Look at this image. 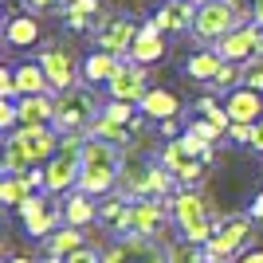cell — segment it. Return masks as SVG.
<instances>
[{
  "label": "cell",
  "instance_id": "f1b7e54d",
  "mask_svg": "<svg viewBox=\"0 0 263 263\" xmlns=\"http://www.w3.org/2000/svg\"><path fill=\"white\" fill-rule=\"evenodd\" d=\"M236 83H243V67L240 63H220V71H216V79H212V87H220V90H236Z\"/></svg>",
  "mask_w": 263,
  "mask_h": 263
},
{
  "label": "cell",
  "instance_id": "b9f144b4",
  "mask_svg": "<svg viewBox=\"0 0 263 263\" xmlns=\"http://www.w3.org/2000/svg\"><path fill=\"white\" fill-rule=\"evenodd\" d=\"M236 263H263V252H243Z\"/></svg>",
  "mask_w": 263,
  "mask_h": 263
},
{
  "label": "cell",
  "instance_id": "d4e9b609",
  "mask_svg": "<svg viewBox=\"0 0 263 263\" xmlns=\"http://www.w3.org/2000/svg\"><path fill=\"white\" fill-rule=\"evenodd\" d=\"M4 35H8L12 47H28V44H35V40H40V24H35L32 16H12Z\"/></svg>",
  "mask_w": 263,
  "mask_h": 263
},
{
  "label": "cell",
  "instance_id": "7a4b0ae2",
  "mask_svg": "<svg viewBox=\"0 0 263 263\" xmlns=\"http://www.w3.org/2000/svg\"><path fill=\"white\" fill-rule=\"evenodd\" d=\"M59 154V130L55 126H20L4 138V173H28L32 165H47Z\"/></svg>",
  "mask_w": 263,
  "mask_h": 263
},
{
  "label": "cell",
  "instance_id": "4dcf8cb0",
  "mask_svg": "<svg viewBox=\"0 0 263 263\" xmlns=\"http://www.w3.org/2000/svg\"><path fill=\"white\" fill-rule=\"evenodd\" d=\"M189 130H197L200 138H204V142H212V145H216L220 138H224V130H220V126H216L212 118H204V114H200L197 122H189Z\"/></svg>",
  "mask_w": 263,
  "mask_h": 263
},
{
  "label": "cell",
  "instance_id": "52a82bcc",
  "mask_svg": "<svg viewBox=\"0 0 263 263\" xmlns=\"http://www.w3.org/2000/svg\"><path fill=\"white\" fill-rule=\"evenodd\" d=\"M248 240H252V216H224V220H216V232L204 243V259L228 263L236 252L248 248Z\"/></svg>",
  "mask_w": 263,
  "mask_h": 263
},
{
  "label": "cell",
  "instance_id": "e575fe53",
  "mask_svg": "<svg viewBox=\"0 0 263 263\" xmlns=\"http://www.w3.org/2000/svg\"><path fill=\"white\" fill-rule=\"evenodd\" d=\"M252 126L255 122H232V142H240V145H252Z\"/></svg>",
  "mask_w": 263,
  "mask_h": 263
},
{
  "label": "cell",
  "instance_id": "d590c367",
  "mask_svg": "<svg viewBox=\"0 0 263 263\" xmlns=\"http://www.w3.org/2000/svg\"><path fill=\"white\" fill-rule=\"evenodd\" d=\"M67 263H102V255L95 252V248H79V252L67 255Z\"/></svg>",
  "mask_w": 263,
  "mask_h": 263
},
{
  "label": "cell",
  "instance_id": "6da1fadb",
  "mask_svg": "<svg viewBox=\"0 0 263 263\" xmlns=\"http://www.w3.org/2000/svg\"><path fill=\"white\" fill-rule=\"evenodd\" d=\"M122 161H126V149H122V145L87 134V142H83V177H79V189L90 193V197H110V193L118 189Z\"/></svg>",
  "mask_w": 263,
  "mask_h": 263
},
{
  "label": "cell",
  "instance_id": "7402d4cb",
  "mask_svg": "<svg viewBox=\"0 0 263 263\" xmlns=\"http://www.w3.org/2000/svg\"><path fill=\"white\" fill-rule=\"evenodd\" d=\"M79 248H87V236H83V228H75V224H67V228H55L51 236L44 240V252L47 255H71L79 252Z\"/></svg>",
  "mask_w": 263,
  "mask_h": 263
},
{
  "label": "cell",
  "instance_id": "d6a6232c",
  "mask_svg": "<svg viewBox=\"0 0 263 263\" xmlns=\"http://www.w3.org/2000/svg\"><path fill=\"white\" fill-rule=\"evenodd\" d=\"M0 99H20V87H16V67H4V71H0Z\"/></svg>",
  "mask_w": 263,
  "mask_h": 263
},
{
  "label": "cell",
  "instance_id": "3957f363",
  "mask_svg": "<svg viewBox=\"0 0 263 263\" xmlns=\"http://www.w3.org/2000/svg\"><path fill=\"white\" fill-rule=\"evenodd\" d=\"M173 181H177V177L161 165V157H157V161H149V157L126 154V161H122V177H118V189H122L130 200H145V197H169V193H173Z\"/></svg>",
  "mask_w": 263,
  "mask_h": 263
},
{
  "label": "cell",
  "instance_id": "f35d334b",
  "mask_svg": "<svg viewBox=\"0 0 263 263\" xmlns=\"http://www.w3.org/2000/svg\"><path fill=\"white\" fill-rule=\"evenodd\" d=\"M67 24H71L75 32H87V28H90V16H67Z\"/></svg>",
  "mask_w": 263,
  "mask_h": 263
},
{
  "label": "cell",
  "instance_id": "bcb514c9",
  "mask_svg": "<svg viewBox=\"0 0 263 263\" xmlns=\"http://www.w3.org/2000/svg\"><path fill=\"white\" fill-rule=\"evenodd\" d=\"M252 4H263V0H252Z\"/></svg>",
  "mask_w": 263,
  "mask_h": 263
},
{
  "label": "cell",
  "instance_id": "1f68e13d",
  "mask_svg": "<svg viewBox=\"0 0 263 263\" xmlns=\"http://www.w3.org/2000/svg\"><path fill=\"white\" fill-rule=\"evenodd\" d=\"M243 87H252V90H263V55L248 59V67H243Z\"/></svg>",
  "mask_w": 263,
  "mask_h": 263
},
{
  "label": "cell",
  "instance_id": "30bf717a",
  "mask_svg": "<svg viewBox=\"0 0 263 263\" xmlns=\"http://www.w3.org/2000/svg\"><path fill=\"white\" fill-rule=\"evenodd\" d=\"M212 51L220 55V59H228V63H240V59H255V55H263V28L259 24H240V28H232L228 35H220L216 44H212Z\"/></svg>",
  "mask_w": 263,
  "mask_h": 263
},
{
  "label": "cell",
  "instance_id": "9c48e42d",
  "mask_svg": "<svg viewBox=\"0 0 263 263\" xmlns=\"http://www.w3.org/2000/svg\"><path fill=\"white\" fill-rule=\"evenodd\" d=\"M102 263H169V252L154 236H122L102 252Z\"/></svg>",
  "mask_w": 263,
  "mask_h": 263
},
{
  "label": "cell",
  "instance_id": "f546056e",
  "mask_svg": "<svg viewBox=\"0 0 263 263\" xmlns=\"http://www.w3.org/2000/svg\"><path fill=\"white\" fill-rule=\"evenodd\" d=\"M102 114L106 118H114V122H126V126H134V102H126V99H110L106 106H102Z\"/></svg>",
  "mask_w": 263,
  "mask_h": 263
},
{
  "label": "cell",
  "instance_id": "cb8c5ba5",
  "mask_svg": "<svg viewBox=\"0 0 263 263\" xmlns=\"http://www.w3.org/2000/svg\"><path fill=\"white\" fill-rule=\"evenodd\" d=\"M16 87H20V95H47L51 83H47L40 63H20L16 67Z\"/></svg>",
  "mask_w": 263,
  "mask_h": 263
},
{
  "label": "cell",
  "instance_id": "7bdbcfd3",
  "mask_svg": "<svg viewBox=\"0 0 263 263\" xmlns=\"http://www.w3.org/2000/svg\"><path fill=\"white\" fill-rule=\"evenodd\" d=\"M4 263H32V259H28V255H8Z\"/></svg>",
  "mask_w": 263,
  "mask_h": 263
},
{
  "label": "cell",
  "instance_id": "d6986e66",
  "mask_svg": "<svg viewBox=\"0 0 263 263\" xmlns=\"http://www.w3.org/2000/svg\"><path fill=\"white\" fill-rule=\"evenodd\" d=\"M165 55V44H161V32H157V24L149 20L142 28V32H138V40H134V47H130V59L134 63H157V59H161Z\"/></svg>",
  "mask_w": 263,
  "mask_h": 263
},
{
  "label": "cell",
  "instance_id": "44dd1931",
  "mask_svg": "<svg viewBox=\"0 0 263 263\" xmlns=\"http://www.w3.org/2000/svg\"><path fill=\"white\" fill-rule=\"evenodd\" d=\"M118 67H122V55L102 51V47H99V51L87 55V63H83V79H87V83H110Z\"/></svg>",
  "mask_w": 263,
  "mask_h": 263
},
{
  "label": "cell",
  "instance_id": "83f0119b",
  "mask_svg": "<svg viewBox=\"0 0 263 263\" xmlns=\"http://www.w3.org/2000/svg\"><path fill=\"white\" fill-rule=\"evenodd\" d=\"M24 197H32V189L24 185V177L4 173V181H0V200H4V204H12V209H20Z\"/></svg>",
  "mask_w": 263,
  "mask_h": 263
},
{
  "label": "cell",
  "instance_id": "2e32d148",
  "mask_svg": "<svg viewBox=\"0 0 263 263\" xmlns=\"http://www.w3.org/2000/svg\"><path fill=\"white\" fill-rule=\"evenodd\" d=\"M16 110H20V126H51L55 122V99L51 95H20Z\"/></svg>",
  "mask_w": 263,
  "mask_h": 263
},
{
  "label": "cell",
  "instance_id": "e0dca14e",
  "mask_svg": "<svg viewBox=\"0 0 263 263\" xmlns=\"http://www.w3.org/2000/svg\"><path fill=\"white\" fill-rule=\"evenodd\" d=\"M228 114H232V122H259L263 118V90H252V87L228 90Z\"/></svg>",
  "mask_w": 263,
  "mask_h": 263
},
{
  "label": "cell",
  "instance_id": "277c9868",
  "mask_svg": "<svg viewBox=\"0 0 263 263\" xmlns=\"http://www.w3.org/2000/svg\"><path fill=\"white\" fill-rule=\"evenodd\" d=\"M169 216L177 220L181 236L193 240V243H209L212 232H216V220L209 216V204H204V197H200L197 189H185V193L169 197Z\"/></svg>",
  "mask_w": 263,
  "mask_h": 263
},
{
  "label": "cell",
  "instance_id": "74e56055",
  "mask_svg": "<svg viewBox=\"0 0 263 263\" xmlns=\"http://www.w3.org/2000/svg\"><path fill=\"white\" fill-rule=\"evenodd\" d=\"M252 149H255V154H263V118L252 126Z\"/></svg>",
  "mask_w": 263,
  "mask_h": 263
},
{
  "label": "cell",
  "instance_id": "5bb4252c",
  "mask_svg": "<svg viewBox=\"0 0 263 263\" xmlns=\"http://www.w3.org/2000/svg\"><path fill=\"white\" fill-rule=\"evenodd\" d=\"M40 67H44L47 83H51V90H71L75 87V63H71V55L59 51V47H47L44 55H40Z\"/></svg>",
  "mask_w": 263,
  "mask_h": 263
},
{
  "label": "cell",
  "instance_id": "8fae6325",
  "mask_svg": "<svg viewBox=\"0 0 263 263\" xmlns=\"http://www.w3.org/2000/svg\"><path fill=\"white\" fill-rule=\"evenodd\" d=\"M165 197H145V200H130V216H126V228L122 236H161L165 228V212L169 204H161Z\"/></svg>",
  "mask_w": 263,
  "mask_h": 263
},
{
  "label": "cell",
  "instance_id": "f6af8a7d",
  "mask_svg": "<svg viewBox=\"0 0 263 263\" xmlns=\"http://www.w3.org/2000/svg\"><path fill=\"white\" fill-rule=\"evenodd\" d=\"M40 263H67V259H63V255H44Z\"/></svg>",
  "mask_w": 263,
  "mask_h": 263
},
{
  "label": "cell",
  "instance_id": "9a60e30c",
  "mask_svg": "<svg viewBox=\"0 0 263 263\" xmlns=\"http://www.w3.org/2000/svg\"><path fill=\"white\" fill-rule=\"evenodd\" d=\"M193 20H197V4H193V0H169L154 16L157 32H189Z\"/></svg>",
  "mask_w": 263,
  "mask_h": 263
},
{
  "label": "cell",
  "instance_id": "ac0fdd59",
  "mask_svg": "<svg viewBox=\"0 0 263 263\" xmlns=\"http://www.w3.org/2000/svg\"><path fill=\"white\" fill-rule=\"evenodd\" d=\"M63 216H67V224L87 228V224H99V204H95L90 193L75 189V193H67V200H63Z\"/></svg>",
  "mask_w": 263,
  "mask_h": 263
},
{
  "label": "cell",
  "instance_id": "8992f818",
  "mask_svg": "<svg viewBox=\"0 0 263 263\" xmlns=\"http://www.w3.org/2000/svg\"><path fill=\"white\" fill-rule=\"evenodd\" d=\"M240 24H243V8L236 0H200L197 20H193V35L204 40V44H216L220 35H228Z\"/></svg>",
  "mask_w": 263,
  "mask_h": 263
},
{
  "label": "cell",
  "instance_id": "4316f807",
  "mask_svg": "<svg viewBox=\"0 0 263 263\" xmlns=\"http://www.w3.org/2000/svg\"><path fill=\"white\" fill-rule=\"evenodd\" d=\"M169 263H209L204 259V243H193V240H181V243H169Z\"/></svg>",
  "mask_w": 263,
  "mask_h": 263
},
{
  "label": "cell",
  "instance_id": "ba28073f",
  "mask_svg": "<svg viewBox=\"0 0 263 263\" xmlns=\"http://www.w3.org/2000/svg\"><path fill=\"white\" fill-rule=\"evenodd\" d=\"M51 193H32V197H24L20 200V220H24V228H28V236H35V240H47L55 228H63L67 224V216H63V209H55L51 200Z\"/></svg>",
  "mask_w": 263,
  "mask_h": 263
},
{
  "label": "cell",
  "instance_id": "ab89813d",
  "mask_svg": "<svg viewBox=\"0 0 263 263\" xmlns=\"http://www.w3.org/2000/svg\"><path fill=\"white\" fill-rule=\"evenodd\" d=\"M248 216H252V220H263V193L252 200V212H248Z\"/></svg>",
  "mask_w": 263,
  "mask_h": 263
},
{
  "label": "cell",
  "instance_id": "4fadbf2b",
  "mask_svg": "<svg viewBox=\"0 0 263 263\" xmlns=\"http://www.w3.org/2000/svg\"><path fill=\"white\" fill-rule=\"evenodd\" d=\"M138 32H142V28H138L134 20H126V16H114V20H106V24L99 28V47L126 59V55H130V47H134V40H138Z\"/></svg>",
  "mask_w": 263,
  "mask_h": 263
},
{
  "label": "cell",
  "instance_id": "7c38bea8",
  "mask_svg": "<svg viewBox=\"0 0 263 263\" xmlns=\"http://www.w3.org/2000/svg\"><path fill=\"white\" fill-rule=\"evenodd\" d=\"M110 87V99H126V102H142L145 99V67L142 63H122L118 71H114V79L106 83Z\"/></svg>",
  "mask_w": 263,
  "mask_h": 263
},
{
  "label": "cell",
  "instance_id": "ee69618b",
  "mask_svg": "<svg viewBox=\"0 0 263 263\" xmlns=\"http://www.w3.org/2000/svg\"><path fill=\"white\" fill-rule=\"evenodd\" d=\"M252 20H255V24L263 28V4H255V16H252Z\"/></svg>",
  "mask_w": 263,
  "mask_h": 263
},
{
  "label": "cell",
  "instance_id": "8d00e7d4",
  "mask_svg": "<svg viewBox=\"0 0 263 263\" xmlns=\"http://www.w3.org/2000/svg\"><path fill=\"white\" fill-rule=\"evenodd\" d=\"M55 4H63V0H24L28 12H47V8H55Z\"/></svg>",
  "mask_w": 263,
  "mask_h": 263
},
{
  "label": "cell",
  "instance_id": "836d02e7",
  "mask_svg": "<svg viewBox=\"0 0 263 263\" xmlns=\"http://www.w3.org/2000/svg\"><path fill=\"white\" fill-rule=\"evenodd\" d=\"M99 12V0H71L67 4V16H95Z\"/></svg>",
  "mask_w": 263,
  "mask_h": 263
},
{
  "label": "cell",
  "instance_id": "484cf974",
  "mask_svg": "<svg viewBox=\"0 0 263 263\" xmlns=\"http://www.w3.org/2000/svg\"><path fill=\"white\" fill-rule=\"evenodd\" d=\"M220 63H224V59H220L216 51H200V55H193V59H189L185 75H189V79H200V83H212V79H216V71H220Z\"/></svg>",
  "mask_w": 263,
  "mask_h": 263
},
{
  "label": "cell",
  "instance_id": "603a6c76",
  "mask_svg": "<svg viewBox=\"0 0 263 263\" xmlns=\"http://www.w3.org/2000/svg\"><path fill=\"white\" fill-rule=\"evenodd\" d=\"M87 134H95V138H106V142L122 145V149H130V142H134V126H126V122H114V118H106V114H99V118H95V126H90Z\"/></svg>",
  "mask_w": 263,
  "mask_h": 263
},
{
  "label": "cell",
  "instance_id": "ffe728a7",
  "mask_svg": "<svg viewBox=\"0 0 263 263\" xmlns=\"http://www.w3.org/2000/svg\"><path fill=\"white\" fill-rule=\"evenodd\" d=\"M138 110H142V118H154V122H165V118H177V110H181V102H177V95H169V90H145V99L138 102Z\"/></svg>",
  "mask_w": 263,
  "mask_h": 263
},
{
  "label": "cell",
  "instance_id": "60d3db41",
  "mask_svg": "<svg viewBox=\"0 0 263 263\" xmlns=\"http://www.w3.org/2000/svg\"><path fill=\"white\" fill-rule=\"evenodd\" d=\"M161 134H165V138H177V118H165L161 122Z\"/></svg>",
  "mask_w": 263,
  "mask_h": 263
},
{
  "label": "cell",
  "instance_id": "5b68a950",
  "mask_svg": "<svg viewBox=\"0 0 263 263\" xmlns=\"http://www.w3.org/2000/svg\"><path fill=\"white\" fill-rule=\"evenodd\" d=\"M99 114H102V110H99V102H95V95L71 87V90H59V99H55V122H51V126L59 134H83V130L95 126Z\"/></svg>",
  "mask_w": 263,
  "mask_h": 263
}]
</instances>
